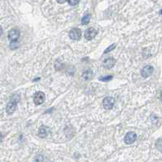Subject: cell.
Wrapping results in <instances>:
<instances>
[{
	"instance_id": "5",
	"label": "cell",
	"mask_w": 162,
	"mask_h": 162,
	"mask_svg": "<svg viewBox=\"0 0 162 162\" xmlns=\"http://www.w3.org/2000/svg\"><path fill=\"white\" fill-rule=\"evenodd\" d=\"M96 34H97V30L94 28H89L85 32V38L90 41L96 36Z\"/></svg>"
},
{
	"instance_id": "7",
	"label": "cell",
	"mask_w": 162,
	"mask_h": 162,
	"mask_svg": "<svg viewBox=\"0 0 162 162\" xmlns=\"http://www.w3.org/2000/svg\"><path fill=\"white\" fill-rule=\"evenodd\" d=\"M136 134L135 132H129L126 134V135L125 136L124 141L126 144H131L136 140Z\"/></svg>"
},
{
	"instance_id": "9",
	"label": "cell",
	"mask_w": 162,
	"mask_h": 162,
	"mask_svg": "<svg viewBox=\"0 0 162 162\" xmlns=\"http://www.w3.org/2000/svg\"><path fill=\"white\" fill-rule=\"evenodd\" d=\"M15 108H16V103L14 100H12V101L9 102L6 106V112L8 114H11V113L15 112Z\"/></svg>"
},
{
	"instance_id": "14",
	"label": "cell",
	"mask_w": 162,
	"mask_h": 162,
	"mask_svg": "<svg viewBox=\"0 0 162 162\" xmlns=\"http://www.w3.org/2000/svg\"><path fill=\"white\" fill-rule=\"evenodd\" d=\"M80 0H68V4H70L71 6H75L77 4L79 3Z\"/></svg>"
},
{
	"instance_id": "1",
	"label": "cell",
	"mask_w": 162,
	"mask_h": 162,
	"mask_svg": "<svg viewBox=\"0 0 162 162\" xmlns=\"http://www.w3.org/2000/svg\"><path fill=\"white\" fill-rule=\"evenodd\" d=\"M45 100V94L42 91H38L34 95V102L36 105H40Z\"/></svg>"
},
{
	"instance_id": "15",
	"label": "cell",
	"mask_w": 162,
	"mask_h": 162,
	"mask_svg": "<svg viewBox=\"0 0 162 162\" xmlns=\"http://www.w3.org/2000/svg\"><path fill=\"white\" fill-rule=\"evenodd\" d=\"M113 78V76H108V77H100L99 80L101 81H104V82H108V81H110V80Z\"/></svg>"
},
{
	"instance_id": "13",
	"label": "cell",
	"mask_w": 162,
	"mask_h": 162,
	"mask_svg": "<svg viewBox=\"0 0 162 162\" xmlns=\"http://www.w3.org/2000/svg\"><path fill=\"white\" fill-rule=\"evenodd\" d=\"M156 147L158 149L159 151L162 152V139H159L156 143Z\"/></svg>"
},
{
	"instance_id": "11",
	"label": "cell",
	"mask_w": 162,
	"mask_h": 162,
	"mask_svg": "<svg viewBox=\"0 0 162 162\" xmlns=\"http://www.w3.org/2000/svg\"><path fill=\"white\" fill-rule=\"evenodd\" d=\"M93 72L91 71V70H87L86 72H84V73H83V78L86 80V81H88V80H91L93 78Z\"/></svg>"
},
{
	"instance_id": "12",
	"label": "cell",
	"mask_w": 162,
	"mask_h": 162,
	"mask_svg": "<svg viewBox=\"0 0 162 162\" xmlns=\"http://www.w3.org/2000/svg\"><path fill=\"white\" fill-rule=\"evenodd\" d=\"M91 20V15L90 14H87L86 15L83 16V18L82 19V25H87L89 21Z\"/></svg>"
},
{
	"instance_id": "4",
	"label": "cell",
	"mask_w": 162,
	"mask_h": 162,
	"mask_svg": "<svg viewBox=\"0 0 162 162\" xmlns=\"http://www.w3.org/2000/svg\"><path fill=\"white\" fill-rule=\"evenodd\" d=\"M20 37V31L17 29H12L8 32V38L11 42H15Z\"/></svg>"
},
{
	"instance_id": "17",
	"label": "cell",
	"mask_w": 162,
	"mask_h": 162,
	"mask_svg": "<svg viewBox=\"0 0 162 162\" xmlns=\"http://www.w3.org/2000/svg\"><path fill=\"white\" fill-rule=\"evenodd\" d=\"M56 1L59 3V4H64V3H65L66 1H68V0H56Z\"/></svg>"
},
{
	"instance_id": "6",
	"label": "cell",
	"mask_w": 162,
	"mask_h": 162,
	"mask_svg": "<svg viewBox=\"0 0 162 162\" xmlns=\"http://www.w3.org/2000/svg\"><path fill=\"white\" fill-rule=\"evenodd\" d=\"M153 70L154 68L152 66H150V65H147L145 66L144 68L141 70V75L144 78H147L149 76L151 75V73H153Z\"/></svg>"
},
{
	"instance_id": "19",
	"label": "cell",
	"mask_w": 162,
	"mask_h": 162,
	"mask_svg": "<svg viewBox=\"0 0 162 162\" xmlns=\"http://www.w3.org/2000/svg\"><path fill=\"white\" fill-rule=\"evenodd\" d=\"M160 14H162V10L161 11H160Z\"/></svg>"
},
{
	"instance_id": "3",
	"label": "cell",
	"mask_w": 162,
	"mask_h": 162,
	"mask_svg": "<svg viewBox=\"0 0 162 162\" xmlns=\"http://www.w3.org/2000/svg\"><path fill=\"white\" fill-rule=\"evenodd\" d=\"M82 36V32L77 28H73L69 31V37L73 40H79Z\"/></svg>"
},
{
	"instance_id": "18",
	"label": "cell",
	"mask_w": 162,
	"mask_h": 162,
	"mask_svg": "<svg viewBox=\"0 0 162 162\" xmlns=\"http://www.w3.org/2000/svg\"><path fill=\"white\" fill-rule=\"evenodd\" d=\"M160 98H161V100H162V92H161V95H160Z\"/></svg>"
},
{
	"instance_id": "8",
	"label": "cell",
	"mask_w": 162,
	"mask_h": 162,
	"mask_svg": "<svg viewBox=\"0 0 162 162\" xmlns=\"http://www.w3.org/2000/svg\"><path fill=\"white\" fill-rule=\"evenodd\" d=\"M115 64H116V61H115V59H113V57H108L104 61V65L107 68H113Z\"/></svg>"
},
{
	"instance_id": "10",
	"label": "cell",
	"mask_w": 162,
	"mask_h": 162,
	"mask_svg": "<svg viewBox=\"0 0 162 162\" xmlns=\"http://www.w3.org/2000/svg\"><path fill=\"white\" fill-rule=\"evenodd\" d=\"M47 132H48V129L45 127V126H42L41 128L39 129L38 131V136L40 138H45L47 135Z\"/></svg>"
},
{
	"instance_id": "2",
	"label": "cell",
	"mask_w": 162,
	"mask_h": 162,
	"mask_svg": "<svg viewBox=\"0 0 162 162\" xmlns=\"http://www.w3.org/2000/svg\"><path fill=\"white\" fill-rule=\"evenodd\" d=\"M115 103V99L113 97H106L103 101V106L107 110L112 109Z\"/></svg>"
},
{
	"instance_id": "16",
	"label": "cell",
	"mask_w": 162,
	"mask_h": 162,
	"mask_svg": "<svg viewBox=\"0 0 162 162\" xmlns=\"http://www.w3.org/2000/svg\"><path fill=\"white\" fill-rule=\"evenodd\" d=\"M115 46H116V45L115 44H113L112 46H110L108 48V49H106L105 50V51H104V53H108V52H109L110 51H112V50H113L114 48H115Z\"/></svg>"
}]
</instances>
